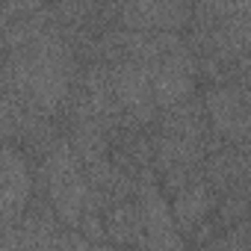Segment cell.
I'll return each instance as SVG.
<instances>
[{
	"label": "cell",
	"mask_w": 251,
	"mask_h": 251,
	"mask_svg": "<svg viewBox=\"0 0 251 251\" xmlns=\"http://www.w3.org/2000/svg\"><path fill=\"white\" fill-rule=\"evenodd\" d=\"M39 180H42L45 198L56 210L62 225L71 230H80L83 213L92 201V186H89V177H86L80 157L74 154V148L65 136L39 163Z\"/></svg>",
	"instance_id": "cell-1"
},
{
	"label": "cell",
	"mask_w": 251,
	"mask_h": 251,
	"mask_svg": "<svg viewBox=\"0 0 251 251\" xmlns=\"http://www.w3.org/2000/svg\"><path fill=\"white\" fill-rule=\"evenodd\" d=\"M109 80H112L115 100H118L121 112L127 115V121H133L142 130L157 127L160 106L154 98L151 68L145 62H136V59H121V62L109 65Z\"/></svg>",
	"instance_id": "cell-2"
},
{
	"label": "cell",
	"mask_w": 251,
	"mask_h": 251,
	"mask_svg": "<svg viewBox=\"0 0 251 251\" xmlns=\"http://www.w3.org/2000/svg\"><path fill=\"white\" fill-rule=\"evenodd\" d=\"M142 222H145V251H186V236L180 233L172 204L166 201V192L160 186V177L154 169H145L139 175V192H136Z\"/></svg>",
	"instance_id": "cell-3"
},
{
	"label": "cell",
	"mask_w": 251,
	"mask_h": 251,
	"mask_svg": "<svg viewBox=\"0 0 251 251\" xmlns=\"http://www.w3.org/2000/svg\"><path fill=\"white\" fill-rule=\"evenodd\" d=\"M151 83H154V98L160 112L172 109L183 100H189L198 86V59L192 53V48L186 45V39L180 36L177 45H172L151 68Z\"/></svg>",
	"instance_id": "cell-4"
},
{
	"label": "cell",
	"mask_w": 251,
	"mask_h": 251,
	"mask_svg": "<svg viewBox=\"0 0 251 251\" xmlns=\"http://www.w3.org/2000/svg\"><path fill=\"white\" fill-rule=\"evenodd\" d=\"M195 6L175 0H139V3H118L115 27L130 33H183L192 27Z\"/></svg>",
	"instance_id": "cell-5"
},
{
	"label": "cell",
	"mask_w": 251,
	"mask_h": 251,
	"mask_svg": "<svg viewBox=\"0 0 251 251\" xmlns=\"http://www.w3.org/2000/svg\"><path fill=\"white\" fill-rule=\"evenodd\" d=\"M204 103L216 136H222L233 148L251 142V106L236 83L210 86L204 92Z\"/></svg>",
	"instance_id": "cell-6"
},
{
	"label": "cell",
	"mask_w": 251,
	"mask_h": 251,
	"mask_svg": "<svg viewBox=\"0 0 251 251\" xmlns=\"http://www.w3.org/2000/svg\"><path fill=\"white\" fill-rule=\"evenodd\" d=\"M0 180H3V225H15L33 204L36 180L30 172V157L12 142H3Z\"/></svg>",
	"instance_id": "cell-7"
},
{
	"label": "cell",
	"mask_w": 251,
	"mask_h": 251,
	"mask_svg": "<svg viewBox=\"0 0 251 251\" xmlns=\"http://www.w3.org/2000/svg\"><path fill=\"white\" fill-rule=\"evenodd\" d=\"M219 210V195L213 192V186L198 177L195 183H189L183 192H177L172 198V213H175V222L180 227V233L189 239L204 222H210Z\"/></svg>",
	"instance_id": "cell-8"
},
{
	"label": "cell",
	"mask_w": 251,
	"mask_h": 251,
	"mask_svg": "<svg viewBox=\"0 0 251 251\" xmlns=\"http://www.w3.org/2000/svg\"><path fill=\"white\" fill-rule=\"evenodd\" d=\"M103 225H106V239H109V245L145 251L148 239H145V222H142V210H139V201H136V198L109 207V210L103 213Z\"/></svg>",
	"instance_id": "cell-9"
},
{
	"label": "cell",
	"mask_w": 251,
	"mask_h": 251,
	"mask_svg": "<svg viewBox=\"0 0 251 251\" xmlns=\"http://www.w3.org/2000/svg\"><path fill=\"white\" fill-rule=\"evenodd\" d=\"M77 242H80V233H74V230H65V236L50 248V251H77Z\"/></svg>",
	"instance_id": "cell-10"
},
{
	"label": "cell",
	"mask_w": 251,
	"mask_h": 251,
	"mask_svg": "<svg viewBox=\"0 0 251 251\" xmlns=\"http://www.w3.org/2000/svg\"><path fill=\"white\" fill-rule=\"evenodd\" d=\"M77 251H118V248H115V245H109V242H89V239H83V236H80Z\"/></svg>",
	"instance_id": "cell-11"
},
{
	"label": "cell",
	"mask_w": 251,
	"mask_h": 251,
	"mask_svg": "<svg viewBox=\"0 0 251 251\" xmlns=\"http://www.w3.org/2000/svg\"><path fill=\"white\" fill-rule=\"evenodd\" d=\"M192 251H222V236L213 239V242H204V245H195Z\"/></svg>",
	"instance_id": "cell-12"
},
{
	"label": "cell",
	"mask_w": 251,
	"mask_h": 251,
	"mask_svg": "<svg viewBox=\"0 0 251 251\" xmlns=\"http://www.w3.org/2000/svg\"><path fill=\"white\" fill-rule=\"evenodd\" d=\"M245 225H248V230H251V213H248V219H245Z\"/></svg>",
	"instance_id": "cell-13"
}]
</instances>
